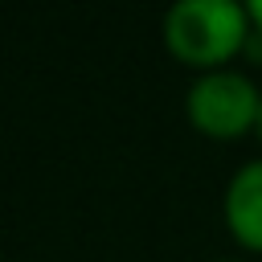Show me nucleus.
<instances>
[{
	"label": "nucleus",
	"mask_w": 262,
	"mask_h": 262,
	"mask_svg": "<svg viewBox=\"0 0 262 262\" xmlns=\"http://www.w3.org/2000/svg\"><path fill=\"white\" fill-rule=\"evenodd\" d=\"M221 221H225L229 237L246 254H258L262 258V156L237 164L233 176L225 180Z\"/></svg>",
	"instance_id": "obj_3"
},
{
	"label": "nucleus",
	"mask_w": 262,
	"mask_h": 262,
	"mask_svg": "<svg viewBox=\"0 0 262 262\" xmlns=\"http://www.w3.org/2000/svg\"><path fill=\"white\" fill-rule=\"evenodd\" d=\"M246 8H250V25H254V33L262 37V0H246Z\"/></svg>",
	"instance_id": "obj_4"
},
{
	"label": "nucleus",
	"mask_w": 262,
	"mask_h": 262,
	"mask_svg": "<svg viewBox=\"0 0 262 262\" xmlns=\"http://www.w3.org/2000/svg\"><path fill=\"white\" fill-rule=\"evenodd\" d=\"M164 49L192 74L229 70L254 37L250 8L237 0H176L160 20Z\"/></svg>",
	"instance_id": "obj_1"
},
{
	"label": "nucleus",
	"mask_w": 262,
	"mask_h": 262,
	"mask_svg": "<svg viewBox=\"0 0 262 262\" xmlns=\"http://www.w3.org/2000/svg\"><path fill=\"white\" fill-rule=\"evenodd\" d=\"M258 143H262V119H258Z\"/></svg>",
	"instance_id": "obj_6"
},
{
	"label": "nucleus",
	"mask_w": 262,
	"mask_h": 262,
	"mask_svg": "<svg viewBox=\"0 0 262 262\" xmlns=\"http://www.w3.org/2000/svg\"><path fill=\"white\" fill-rule=\"evenodd\" d=\"M184 119L196 135H205L213 143H233V139L258 135L262 86L237 66L213 70V74H192V82L184 90Z\"/></svg>",
	"instance_id": "obj_2"
},
{
	"label": "nucleus",
	"mask_w": 262,
	"mask_h": 262,
	"mask_svg": "<svg viewBox=\"0 0 262 262\" xmlns=\"http://www.w3.org/2000/svg\"><path fill=\"white\" fill-rule=\"evenodd\" d=\"M213 262H242V258H213Z\"/></svg>",
	"instance_id": "obj_5"
}]
</instances>
